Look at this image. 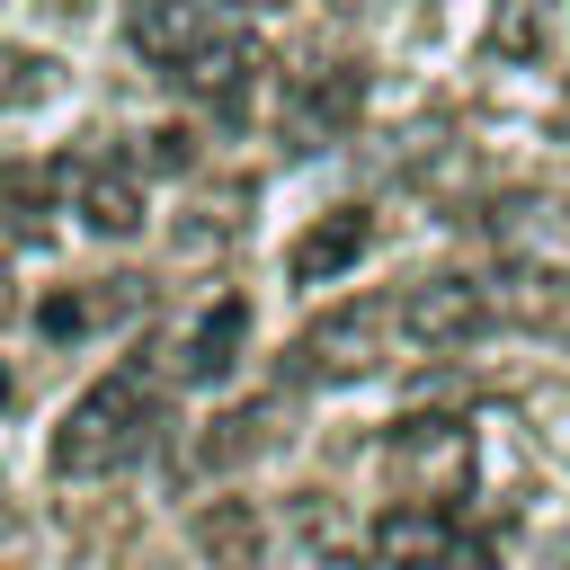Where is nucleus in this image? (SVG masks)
<instances>
[{
  "instance_id": "f257e3e1",
  "label": "nucleus",
  "mask_w": 570,
  "mask_h": 570,
  "mask_svg": "<svg viewBox=\"0 0 570 570\" xmlns=\"http://www.w3.org/2000/svg\"><path fill=\"white\" fill-rule=\"evenodd\" d=\"M151 436H160V383H151L142 365H116V374H98V383L62 410V428H53V472H62V481H107V472L142 463Z\"/></svg>"
},
{
  "instance_id": "f03ea898",
  "label": "nucleus",
  "mask_w": 570,
  "mask_h": 570,
  "mask_svg": "<svg viewBox=\"0 0 570 570\" xmlns=\"http://www.w3.org/2000/svg\"><path fill=\"white\" fill-rule=\"evenodd\" d=\"M392 347H401V321H392V294H356V303H338V312H321L303 338H294V356H285V374L294 383H356V374H374V365H392Z\"/></svg>"
},
{
  "instance_id": "7ed1b4c3",
  "label": "nucleus",
  "mask_w": 570,
  "mask_h": 570,
  "mask_svg": "<svg viewBox=\"0 0 570 570\" xmlns=\"http://www.w3.org/2000/svg\"><path fill=\"white\" fill-rule=\"evenodd\" d=\"M374 570H499L490 534H472L454 508H428V499H392L365 534Z\"/></svg>"
},
{
  "instance_id": "20e7f679",
  "label": "nucleus",
  "mask_w": 570,
  "mask_h": 570,
  "mask_svg": "<svg viewBox=\"0 0 570 570\" xmlns=\"http://www.w3.org/2000/svg\"><path fill=\"white\" fill-rule=\"evenodd\" d=\"M392 321H401L410 356H445V347H472V338L499 330V294L481 276H428V285L392 294Z\"/></svg>"
},
{
  "instance_id": "39448f33",
  "label": "nucleus",
  "mask_w": 570,
  "mask_h": 570,
  "mask_svg": "<svg viewBox=\"0 0 570 570\" xmlns=\"http://www.w3.org/2000/svg\"><path fill=\"white\" fill-rule=\"evenodd\" d=\"M383 463L401 481V499H428V508H454L472 490V428L463 419H401L383 436Z\"/></svg>"
},
{
  "instance_id": "423d86ee",
  "label": "nucleus",
  "mask_w": 570,
  "mask_h": 570,
  "mask_svg": "<svg viewBox=\"0 0 570 570\" xmlns=\"http://www.w3.org/2000/svg\"><path fill=\"white\" fill-rule=\"evenodd\" d=\"M356 116H365V62H312L285 80V107H276L294 151H330Z\"/></svg>"
},
{
  "instance_id": "0eeeda50",
  "label": "nucleus",
  "mask_w": 570,
  "mask_h": 570,
  "mask_svg": "<svg viewBox=\"0 0 570 570\" xmlns=\"http://www.w3.org/2000/svg\"><path fill=\"white\" fill-rule=\"evenodd\" d=\"M223 27H232V18H223L214 0H134V9H125V45H134L160 80H169L178 62H196Z\"/></svg>"
},
{
  "instance_id": "6e6552de",
  "label": "nucleus",
  "mask_w": 570,
  "mask_h": 570,
  "mask_svg": "<svg viewBox=\"0 0 570 570\" xmlns=\"http://www.w3.org/2000/svg\"><path fill=\"white\" fill-rule=\"evenodd\" d=\"M249 80H258V45L240 36V27H223L196 62H178L169 71V89H187V98H205L214 116H240L249 107Z\"/></svg>"
},
{
  "instance_id": "1a4fd4ad",
  "label": "nucleus",
  "mask_w": 570,
  "mask_h": 570,
  "mask_svg": "<svg viewBox=\"0 0 570 570\" xmlns=\"http://www.w3.org/2000/svg\"><path fill=\"white\" fill-rule=\"evenodd\" d=\"M71 214L107 240L142 232V160H80L71 169Z\"/></svg>"
},
{
  "instance_id": "9d476101",
  "label": "nucleus",
  "mask_w": 570,
  "mask_h": 570,
  "mask_svg": "<svg viewBox=\"0 0 570 570\" xmlns=\"http://www.w3.org/2000/svg\"><path fill=\"white\" fill-rule=\"evenodd\" d=\"M365 249H374V214H365V205H330V214L285 249V276H294V285H330V276H347Z\"/></svg>"
},
{
  "instance_id": "9b49d317",
  "label": "nucleus",
  "mask_w": 570,
  "mask_h": 570,
  "mask_svg": "<svg viewBox=\"0 0 570 570\" xmlns=\"http://www.w3.org/2000/svg\"><path fill=\"white\" fill-rule=\"evenodd\" d=\"M240 347H249V303H240V294H223V303H205V312L187 321V338H178L169 374H178V383H223V374L240 365Z\"/></svg>"
},
{
  "instance_id": "f8f14e48",
  "label": "nucleus",
  "mask_w": 570,
  "mask_h": 570,
  "mask_svg": "<svg viewBox=\"0 0 570 570\" xmlns=\"http://www.w3.org/2000/svg\"><path fill=\"white\" fill-rule=\"evenodd\" d=\"M62 196H71V160H9L0 169V214L18 232H45Z\"/></svg>"
},
{
  "instance_id": "ddd939ff",
  "label": "nucleus",
  "mask_w": 570,
  "mask_h": 570,
  "mask_svg": "<svg viewBox=\"0 0 570 570\" xmlns=\"http://www.w3.org/2000/svg\"><path fill=\"white\" fill-rule=\"evenodd\" d=\"M258 517H249V499H214L205 517H196V552L214 561V570H258Z\"/></svg>"
},
{
  "instance_id": "4468645a",
  "label": "nucleus",
  "mask_w": 570,
  "mask_h": 570,
  "mask_svg": "<svg viewBox=\"0 0 570 570\" xmlns=\"http://www.w3.org/2000/svg\"><path fill=\"white\" fill-rule=\"evenodd\" d=\"M134 303H142V294H134L125 276H107L98 294H53V303H36V330H45V338H89L98 321H116V312H134Z\"/></svg>"
},
{
  "instance_id": "2eb2a0df",
  "label": "nucleus",
  "mask_w": 570,
  "mask_h": 570,
  "mask_svg": "<svg viewBox=\"0 0 570 570\" xmlns=\"http://www.w3.org/2000/svg\"><path fill=\"white\" fill-rule=\"evenodd\" d=\"M62 89V62L36 45H0V107H45Z\"/></svg>"
},
{
  "instance_id": "dca6fc26",
  "label": "nucleus",
  "mask_w": 570,
  "mask_h": 570,
  "mask_svg": "<svg viewBox=\"0 0 570 570\" xmlns=\"http://www.w3.org/2000/svg\"><path fill=\"white\" fill-rule=\"evenodd\" d=\"M258 445H267V410H232V419H214V436L196 445V463H240Z\"/></svg>"
},
{
  "instance_id": "f3484780",
  "label": "nucleus",
  "mask_w": 570,
  "mask_h": 570,
  "mask_svg": "<svg viewBox=\"0 0 570 570\" xmlns=\"http://www.w3.org/2000/svg\"><path fill=\"white\" fill-rule=\"evenodd\" d=\"M187 160H196V134L187 125H160L151 134V169H187Z\"/></svg>"
},
{
  "instance_id": "a211bd4d",
  "label": "nucleus",
  "mask_w": 570,
  "mask_h": 570,
  "mask_svg": "<svg viewBox=\"0 0 570 570\" xmlns=\"http://www.w3.org/2000/svg\"><path fill=\"white\" fill-rule=\"evenodd\" d=\"M214 9H276V0H214Z\"/></svg>"
},
{
  "instance_id": "6ab92c4d",
  "label": "nucleus",
  "mask_w": 570,
  "mask_h": 570,
  "mask_svg": "<svg viewBox=\"0 0 570 570\" xmlns=\"http://www.w3.org/2000/svg\"><path fill=\"white\" fill-rule=\"evenodd\" d=\"M561 134H570V98H561Z\"/></svg>"
},
{
  "instance_id": "aec40b11",
  "label": "nucleus",
  "mask_w": 570,
  "mask_h": 570,
  "mask_svg": "<svg viewBox=\"0 0 570 570\" xmlns=\"http://www.w3.org/2000/svg\"><path fill=\"white\" fill-rule=\"evenodd\" d=\"M0 401H9V374H0Z\"/></svg>"
}]
</instances>
